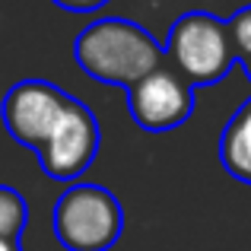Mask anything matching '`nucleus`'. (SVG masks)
Listing matches in <instances>:
<instances>
[{
  "instance_id": "10",
  "label": "nucleus",
  "mask_w": 251,
  "mask_h": 251,
  "mask_svg": "<svg viewBox=\"0 0 251 251\" xmlns=\"http://www.w3.org/2000/svg\"><path fill=\"white\" fill-rule=\"evenodd\" d=\"M51 3H57L61 10H70V13H96L108 0H51Z\"/></svg>"
},
{
  "instance_id": "7",
  "label": "nucleus",
  "mask_w": 251,
  "mask_h": 251,
  "mask_svg": "<svg viewBox=\"0 0 251 251\" xmlns=\"http://www.w3.org/2000/svg\"><path fill=\"white\" fill-rule=\"evenodd\" d=\"M220 162L235 181L251 184V96L239 105L220 134Z\"/></svg>"
},
{
  "instance_id": "2",
  "label": "nucleus",
  "mask_w": 251,
  "mask_h": 251,
  "mask_svg": "<svg viewBox=\"0 0 251 251\" xmlns=\"http://www.w3.org/2000/svg\"><path fill=\"white\" fill-rule=\"evenodd\" d=\"M166 64L191 86H216L235 64L226 19L203 10H191L172 23L166 38Z\"/></svg>"
},
{
  "instance_id": "11",
  "label": "nucleus",
  "mask_w": 251,
  "mask_h": 251,
  "mask_svg": "<svg viewBox=\"0 0 251 251\" xmlns=\"http://www.w3.org/2000/svg\"><path fill=\"white\" fill-rule=\"evenodd\" d=\"M0 251H23V239H0Z\"/></svg>"
},
{
  "instance_id": "1",
  "label": "nucleus",
  "mask_w": 251,
  "mask_h": 251,
  "mask_svg": "<svg viewBox=\"0 0 251 251\" xmlns=\"http://www.w3.org/2000/svg\"><path fill=\"white\" fill-rule=\"evenodd\" d=\"M74 61L89 80L130 89L166 64V48L140 23L105 16L74 38Z\"/></svg>"
},
{
  "instance_id": "9",
  "label": "nucleus",
  "mask_w": 251,
  "mask_h": 251,
  "mask_svg": "<svg viewBox=\"0 0 251 251\" xmlns=\"http://www.w3.org/2000/svg\"><path fill=\"white\" fill-rule=\"evenodd\" d=\"M226 25H229V38H232L235 61L245 67V74H248V80H251V6L235 10L232 16L226 19Z\"/></svg>"
},
{
  "instance_id": "6",
  "label": "nucleus",
  "mask_w": 251,
  "mask_h": 251,
  "mask_svg": "<svg viewBox=\"0 0 251 251\" xmlns=\"http://www.w3.org/2000/svg\"><path fill=\"white\" fill-rule=\"evenodd\" d=\"M127 111L147 134H166L181 127L194 111V86L162 64L150 76L127 89Z\"/></svg>"
},
{
  "instance_id": "8",
  "label": "nucleus",
  "mask_w": 251,
  "mask_h": 251,
  "mask_svg": "<svg viewBox=\"0 0 251 251\" xmlns=\"http://www.w3.org/2000/svg\"><path fill=\"white\" fill-rule=\"evenodd\" d=\"M25 223H29L25 197L10 184H0V239H23Z\"/></svg>"
},
{
  "instance_id": "3",
  "label": "nucleus",
  "mask_w": 251,
  "mask_h": 251,
  "mask_svg": "<svg viewBox=\"0 0 251 251\" xmlns=\"http://www.w3.org/2000/svg\"><path fill=\"white\" fill-rule=\"evenodd\" d=\"M54 239L67 251H108L124 232V210L102 184H70L51 213Z\"/></svg>"
},
{
  "instance_id": "5",
  "label": "nucleus",
  "mask_w": 251,
  "mask_h": 251,
  "mask_svg": "<svg viewBox=\"0 0 251 251\" xmlns=\"http://www.w3.org/2000/svg\"><path fill=\"white\" fill-rule=\"evenodd\" d=\"M99 143H102V130H99L92 108L83 105L80 99H70L61 124L38 150V166L54 181H74L96 162Z\"/></svg>"
},
{
  "instance_id": "4",
  "label": "nucleus",
  "mask_w": 251,
  "mask_h": 251,
  "mask_svg": "<svg viewBox=\"0 0 251 251\" xmlns=\"http://www.w3.org/2000/svg\"><path fill=\"white\" fill-rule=\"evenodd\" d=\"M70 99L74 96H67L61 86L48 80H19L16 86H10V92L0 102L3 127L16 143L32 147L38 153L61 124Z\"/></svg>"
}]
</instances>
